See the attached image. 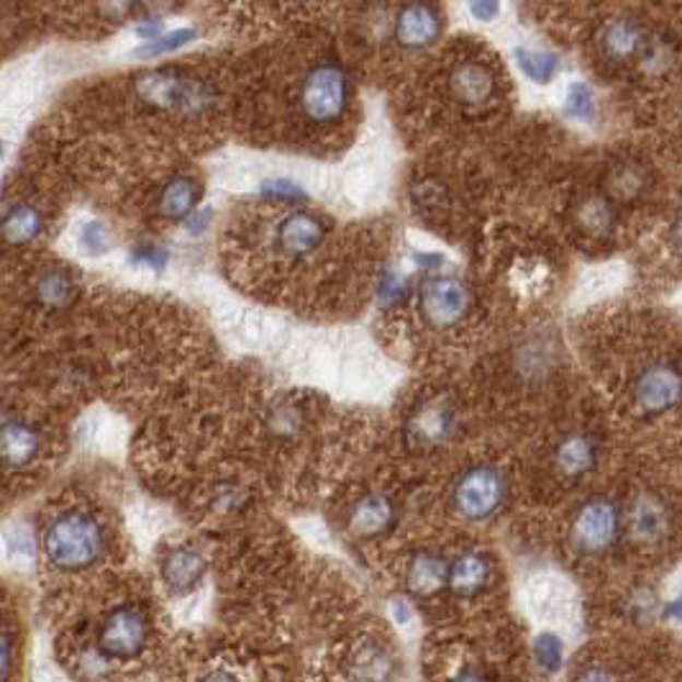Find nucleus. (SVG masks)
<instances>
[{
    "mask_svg": "<svg viewBox=\"0 0 682 682\" xmlns=\"http://www.w3.org/2000/svg\"><path fill=\"white\" fill-rule=\"evenodd\" d=\"M3 154H5V144H3V139H0V160H3Z\"/></svg>",
    "mask_w": 682,
    "mask_h": 682,
    "instance_id": "obj_43",
    "label": "nucleus"
},
{
    "mask_svg": "<svg viewBox=\"0 0 682 682\" xmlns=\"http://www.w3.org/2000/svg\"><path fill=\"white\" fill-rule=\"evenodd\" d=\"M167 259H169V251L157 247V244H139V247L131 251V262L144 264V267H150V270H157V272L165 270Z\"/></svg>",
    "mask_w": 682,
    "mask_h": 682,
    "instance_id": "obj_32",
    "label": "nucleus"
},
{
    "mask_svg": "<svg viewBox=\"0 0 682 682\" xmlns=\"http://www.w3.org/2000/svg\"><path fill=\"white\" fill-rule=\"evenodd\" d=\"M470 13L474 19L491 21L501 13V5L498 3H470Z\"/></svg>",
    "mask_w": 682,
    "mask_h": 682,
    "instance_id": "obj_38",
    "label": "nucleus"
},
{
    "mask_svg": "<svg viewBox=\"0 0 682 682\" xmlns=\"http://www.w3.org/2000/svg\"><path fill=\"white\" fill-rule=\"evenodd\" d=\"M262 196L270 200H278V203H303V200L308 198L306 190H303L298 183L285 180V177L262 183Z\"/></svg>",
    "mask_w": 682,
    "mask_h": 682,
    "instance_id": "obj_30",
    "label": "nucleus"
},
{
    "mask_svg": "<svg viewBox=\"0 0 682 682\" xmlns=\"http://www.w3.org/2000/svg\"><path fill=\"white\" fill-rule=\"evenodd\" d=\"M13 662H16V644H13L11 634L0 632V682L9 680Z\"/></svg>",
    "mask_w": 682,
    "mask_h": 682,
    "instance_id": "obj_34",
    "label": "nucleus"
},
{
    "mask_svg": "<svg viewBox=\"0 0 682 682\" xmlns=\"http://www.w3.org/2000/svg\"><path fill=\"white\" fill-rule=\"evenodd\" d=\"M451 91L467 106H480L495 95V78L485 64L465 62L451 72Z\"/></svg>",
    "mask_w": 682,
    "mask_h": 682,
    "instance_id": "obj_17",
    "label": "nucleus"
},
{
    "mask_svg": "<svg viewBox=\"0 0 682 682\" xmlns=\"http://www.w3.org/2000/svg\"><path fill=\"white\" fill-rule=\"evenodd\" d=\"M598 462V444L590 436H567L557 449V467L569 478H580Z\"/></svg>",
    "mask_w": 682,
    "mask_h": 682,
    "instance_id": "obj_22",
    "label": "nucleus"
},
{
    "mask_svg": "<svg viewBox=\"0 0 682 682\" xmlns=\"http://www.w3.org/2000/svg\"><path fill=\"white\" fill-rule=\"evenodd\" d=\"M34 295L39 306L49 310H62L72 306L78 287L70 272L62 270V267H49V270H44L39 280H36Z\"/></svg>",
    "mask_w": 682,
    "mask_h": 682,
    "instance_id": "obj_19",
    "label": "nucleus"
},
{
    "mask_svg": "<svg viewBox=\"0 0 682 682\" xmlns=\"http://www.w3.org/2000/svg\"><path fill=\"white\" fill-rule=\"evenodd\" d=\"M621 516L616 503L608 498H592L577 510L573 524V541L585 554H603L616 544Z\"/></svg>",
    "mask_w": 682,
    "mask_h": 682,
    "instance_id": "obj_6",
    "label": "nucleus"
},
{
    "mask_svg": "<svg viewBox=\"0 0 682 682\" xmlns=\"http://www.w3.org/2000/svg\"><path fill=\"white\" fill-rule=\"evenodd\" d=\"M565 114L575 121H592L596 118V101H592V91L585 83H573L567 91Z\"/></svg>",
    "mask_w": 682,
    "mask_h": 682,
    "instance_id": "obj_28",
    "label": "nucleus"
},
{
    "mask_svg": "<svg viewBox=\"0 0 682 682\" xmlns=\"http://www.w3.org/2000/svg\"><path fill=\"white\" fill-rule=\"evenodd\" d=\"M110 247H114V239H110L108 226L103 224V221H85V224L80 226V249H83L87 257L108 255Z\"/></svg>",
    "mask_w": 682,
    "mask_h": 682,
    "instance_id": "obj_27",
    "label": "nucleus"
},
{
    "mask_svg": "<svg viewBox=\"0 0 682 682\" xmlns=\"http://www.w3.org/2000/svg\"><path fill=\"white\" fill-rule=\"evenodd\" d=\"M196 36H198L196 28H177V32H173V34H162L160 39L142 44V47L133 51V55L144 57V59L169 55V51H177V49H183L185 44L196 42Z\"/></svg>",
    "mask_w": 682,
    "mask_h": 682,
    "instance_id": "obj_25",
    "label": "nucleus"
},
{
    "mask_svg": "<svg viewBox=\"0 0 682 682\" xmlns=\"http://www.w3.org/2000/svg\"><path fill=\"white\" fill-rule=\"evenodd\" d=\"M200 682H239V680H236L234 674H228V672H211V674H205V678Z\"/></svg>",
    "mask_w": 682,
    "mask_h": 682,
    "instance_id": "obj_41",
    "label": "nucleus"
},
{
    "mask_svg": "<svg viewBox=\"0 0 682 682\" xmlns=\"http://www.w3.org/2000/svg\"><path fill=\"white\" fill-rule=\"evenodd\" d=\"M392 613H396L400 624H405V621L411 619V613H408V605L403 603V600H398V603H392Z\"/></svg>",
    "mask_w": 682,
    "mask_h": 682,
    "instance_id": "obj_42",
    "label": "nucleus"
},
{
    "mask_svg": "<svg viewBox=\"0 0 682 682\" xmlns=\"http://www.w3.org/2000/svg\"><path fill=\"white\" fill-rule=\"evenodd\" d=\"M44 232L42 211L32 203H16L0 216V239L11 247H28Z\"/></svg>",
    "mask_w": 682,
    "mask_h": 682,
    "instance_id": "obj_16",
    "label": "nucleus"
},
{
    "mask_svg": "<svg viewBox=\"0 0 682 682\" xmlns=\"http://www.w3.org/2000/svg\"><path fill=\"white\" fill-rule=\"evenodd\" d=\"M533 657L544 672H557L565 662V644L557 634H539L533 642Z\"/></svg>",
    "mask_w": 682,
    "mask_h": 682,
    "instance_id": "obj_26",
    "label": "nucleus"
},
{
    "mask_svg": "<svg viewBox=\"0 0 682 682\" xmlns=\"http://www.w3.org/2000/svg\"><path fill=\"white\" fill-rule=\"evenodd\" d=\"M451 498L459 516H465L467 521H487L503 506L506 480L493 467H472L457 480Z\"/></svg>",
    "mask_w": 682,
    "mask_h": 682,
    "instance_id": "obj_5",
    "label": "nucleus"
},
{
    "mask_svg": "<svg viewBox=\"0 0 682 682\" xmlns=\"http://www.w3.org/2000/svg\"><path fill=\"white\" fill-rule=\"evenodd\" d=\"M449 565L439 554L419 552L405 569V588L419 598H432L447 585Z\"/></svg>",
    "mask_w": 682,
    "mask_h": 682,
    "instance_id": "obj_15",
    "label": "nucleus"
},
{
    "mask_svg": "<svg viewBox=\"0 0 682 682\" xmlns=\"http://www.w3.org/2000/svg\"><path fill=\"white\" fill-rule=\"evenodd\" d=\"M493 580V565L485 554L480 552H467L459 557L447 573L449 590L459 598H472L480 590L487 588V583Z\"/></svg>",
    "mask_w": 682,
    "mask_h": 682,
    "instance_id": "obj_12",
    "label": "nucleus"
},
{
    "mask_svg": "<svg viewBox=\"0 0 682 682\" xmlns=\"http://www.w3.org/2000/svg\"><path fill=\"white\" fill-rule=\"evenodd\" d=\"M451 682H491L485 678V674H480L478 670H467V672H462L459 674V678H455Z\"/></svg>",
    "mask_w": 682,
    "mask_h": 682,
    "instance_id": "obj_40",
    "label": "nucleus"
},
{
    "mask_svg": "<svg viewBox=\"0 0 682 682\" xmlns=\"http://www.w3.org/2000/svg\"><path fill=\"white\" fill-rule=\"evenodd\" d=\"M200 200V185L192 177H175L165 185L160 196V213L169 221H183L196 213Z\"/></svg>",
    "mask_w": 682,
    "mask_h": 682,
    "instance_id": "obj_20",
    "label": "nucleus"
},
{
    "mask_svg": "<svg viewBox=\"0 0 682 682\" xmlns=\"http://www.w3.org/2000/svg\"><path fill=\"white\" fill-rule=\"evenodd\" d=\"M451 432H455V413L444 403H428L426 408H421L411 424V434L421 444L444 442Z\"/></svg>",
    "mask_w": 682,
    "mask_h": 682,
    "instance_id": "obj_21",
    "label": "nucleus"
},
{
    "mask_svg": "<svg viewBox=\"0 0 682 682\" xmlns=\"http://www.w3.org/2000/svg\"><path fill=\"white\" fill-rule=\"evenodd\" d=\"M205 575L203 554L192 546H177L162 562V580L173 592H190Z\"/></svg>",
    "mask_w": 682,
    "mask_h": 682,
    "instance_id": "obj_13",
    "label": "nucleus"
},
{
    "mask_svg": "<svg viewBox=\"0 0 682 682\" xmlns=\"http://www.w3.org/2000/svg\"><path fill=\"white\" fill-rule=\"evenodd\" d=\"M352 80L339 62H321L310 67L301 85V106L308 121L337 124L350 106Z\"/></svg>",
    "mask_w": 682,
    "mask_h": 682,
    "instance_id": "obj_2",
    "label": "nucleus"
},
{
    "mask_svg": "<svg viewBox=\"0 0 682 682\" xmlns=\"http://www.w3.org/2000/svg\"><path fill=\"white\" fill-rule=\"evenodd\" d=\"M600 47H603V51L611 59L624 62V59L639 55V51L647 49V34H644V28L636 24V21L616 19L603 28Z\"/></svg>",
    "mask_w": 682,
    "mask_h": 682,
    "instance_id": "obj_18",
    "label": "nucleus"
},
{
    "mask_svg": "<svg viewBox=\"0 0 682 682\" xmlns=\"http://www.w3.org/2000/svg\"><path fill=\"white\" fill-rule=\"evenodd\" d=\"M326 234H329V221L314 213L295 211L278 226V247L287 257H306L326 239Z\"/></svg>",
    "mask_w": 682,
    "mask_h": 682,
    "instance_id": "obj_10",
    "label": "nucleus"
},
{
    "mask_svg": "<svg viewBox=\"0 0 682 682\" xmlns=\"http://www.w3.org/2000/svg\"><path fill=\"white\" fill-rule=\"evenodd\" d=\"M575 682H616V674L605 670V667H590Z\"/></svg>",
    "mask_w": 682,
    "mask_h": 682,
    "instance_id": "obj_37",
    "label": "nucleus"
},
{
    "mask_svg": "<svg viewBox=\"0 0 682 682\" xmlns=\"http://www.w3.org/2000/svg\"><path fill=\"white\" fill-rule=\"evenodd\" d=\"M636 405L647 413L670 411L680 403V373L674 365H655L634 385Z\"/></svg>",
    "mask_w": 682,
    "mask_h": 682,
    "instance_id": "obj_9",
    "label": "nucleus"
},
{
    "mask_svg": "<svg viewBox=\"0 0 682 682\" xmlns=\"http://www.w3.org/2000/svg\"><path fill=\"white\" fill-rule=\"evenodd\" d=\"M42 457V434L24 419L0 421V465L5 470H28Z\"/></svg>",
    "mask_w": 682,
    "mask_h": 682,
    "instance_id": "obj_8",
    "label": "nucleus"
},
{
    "mask_svg": "<svg viewBox=\"0 0 682 682\" xmlns=\"http://www.w3.org/2000/svg\"><path fill=\"white\" fill-rule=\"evenodd\" d=\"M583 219L588 221V226H596V228H603L613 221V213H611V205L605 203V200H590L588 205H585L583 211Z\"/></svg>",
    "mask_w": 682,
    "mask_h": 682,
    "instance_id": "obj_33",
    "label": "nucleus"
},
{
    "mask_svg": "<svg viewBox=\"0 0 682 682\" xmlns=\"http://www.w3.org/2000/svg\"><path fill=\"white\" fill-rule=\"evenodd\" d=\"M146 644H150V619L137 605L114 608L98 632V651L108 662L110 659H118V662L139 659Z\"/></svg>",
    "mask_w": 682,
    "mask_h": 682,
    "instance_id": "obj_4",
    "label": "nucleus"
},
{
    "mask_svg": "<svg viewBox=\"0 0 682 682\" xmlns=\"http://www.w3.org/2000/svg\"><path fill=\"white\" fill-rule=\"evenodd\" d=\"M357 672L365 682H377L390 674V657L380 647H365L357 659Z\"/></svg>",
    "mask_w": 682,
    "mask_h": 682,
    "instance_id": "obj_29",
    "label": "nucleus"
},
{
    "mask_svg": "<svg viewBox=\"0 0 682 682\" xmlns=\"http://www.w3.org/2000/svg\"><path fill=\"white\" fill-rule=\"evenodd\" d=\"M518 67L524 75L533 80V83H550V80L560 72V57L552 51H533V49H516Z\"/></svg>",
    "mask_w": 682,
    "mask_h": 682,
    "instance_id": "obj_23",
    "label": "nucleus"
},
{
    "mask_svg": "<svg viewBox=\"0 0 682 682\" xmlns=\"http://www.w3.org/2000/svg\"><path fill=\"white\" fill-rule=\"evenodd\" d=\"M213 219V211L211 209H205V211H200V213H196V216L190 219V224H188V232L190 234H203L205 228H209V221Z\"/></svg>",
    "mask_w": 682,
    "mask_h": 682,
    "instance_id": "obj_39",
    "label": "nucleus"
},
{
    "mask_svg": "<svg viewBox=\"0 0 682 682\" xmlns=\"http://www.w3.org/2000/svg\"><path fill=\"white\" fill-rule=\"evenodd\" d=\"M137 93L150 106L177 110V114H200V110L211 106L209 85L169 70L150 72V75L139 78Z\"/></svg>",
    "mask_w": 682,
    "mask_h": 682,
    "instance_id": "obj_3",
    "label": "nucleus"
},
{
    "mask_svg": "<svg viewBox=\"0 0 682 682\" xmlns=\"http://www.w3.org/2000/svg\"><path fill=\"white\" fill-rule=\"evenodd\" d=\"M162 32H165V21L162 19H150V21H144V24L137 26L139 39H144V44L160 39Z\"/></svg>",
    "mask_w": 682,
    "mask_h": 682,
    "instance_id": "obj_35",
    "label": "nucleus"
},
{
    "mask_svg": "<svg viewBox=\"0 0 682 682\" xmlns=\"http://www.w3.org/2000/svg\"><path fill=\"white\" fill-rule=\"evenodd\" d=\"M632 526H634V533L642 541H657V539H662L667 521H665L662 508H659L657 503L642 501L632 514Z\"/></svg>",
    "mask_w": 682,
    "mask_h": 682,
    "instance_id": "obj_24",
    "label": "nucleus"
},
{
    "mask_svg": "<svg viewBox=\"0 0 682 682\" xmlns=\"http://www.w3.org/2000/svg\"><path fill=\"white\" fill-rule=\"evenodd\" d=\"M392 524H396V506H392V501L388 498V495H380V493L365 495V498L354 506L352 518H350L352 531L365 539L380 537V533L390 531Z\"/></svg>",
    "mask_w": 682,
    "mask_h": 682,
    "instance_id": "obj_14",
    "label": "nucleus"
},
{
    "mask_svg": "<svg viewBox=\"0 0 682 682\" xmlns=\"http://www.w3.org/2000/svg\"><path fill=\"white\" fill-rule=\"evenodd\" d=\"M44 554L57 569L80 573L98 565L106 554V529L91 510H64L44 533Z\"/></svg>",
    "mask_w": 682,
    "mask_h": 682,
    "instance_id": "obj_1",
    "label": "nucleus"
},
{
    "mask_svg": "<svg viewBox=\"0 0 682 682\" xmlns=\"http://www.w3.org/2000/svg\"><path fill=\"white\" fill-rule=\"evenodd\" d=\"M377 298H380L385 306H396V303H403L408 298L405 278L396 275V272H385L380 285H377Z\"/></svg>",
    "mask_w": 682,
    "mask_h": 682,
    "instance_id": "obj_31",
    "label": "nucleus"
},
{
    "mask_svg": "<svg viewBox=\"0 0 682 682\" xmlns=\"http://www.w3.org/2000/svg\"><path fill=\"white\" fill-rule=\"evenodd\" d=\"M442 34V13L436 5L411 3L398 13L396 36L403 47L421 49L439 39Z\"/></svg>",
    "mask_w": 682,
    "mask_h": 682,
    "instance_id": "obj_11",
    "label": "nucleus"
},
{
    "mask_svg": "<svg viewBox=\"0 0 682 682\" xmlns=\"http://www.w3.org/2000/svg\"><path fill=\"white\" fill-rule=\"evenodd\" d=\"M11 552L13 554H24V557H34V539L28 537L26 531L16 533V537L11 539Z\"/></svg>",
    "mask_w": 682,
    "mask_h": 682,
    "instance_id": "obj_36",
    "label": "nucleus"
},
{
    "mask_svg": "<svg viewBox=\"0 0 682 682\" xmlns=\"http://www.w3.org/2000/svg\"><path fill=\"white\" fill-rule=\"evenodd\" d=\"M421 314L436 329L457 326L472 308V291L455 278H436L421 287Z\"/></svg>",
    "mask_w": 682,
    "mask_h": 682,
    "instance_id": "obj_7",
    "label": "nucleus"
}]
</instances>
